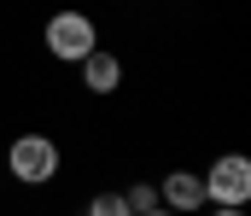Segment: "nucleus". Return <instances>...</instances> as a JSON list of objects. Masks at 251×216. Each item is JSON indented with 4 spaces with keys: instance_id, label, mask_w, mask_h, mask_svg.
<instances>
[{
    "instance_id": "f257e3e1",
    "label": "nucleus",
    "mask_w": 251,
    "mask_h": 216,
    "mask_svg": "<svg viewBox=\"0 0 251 216\" xmlns=\"http://www.w3.org/2000/svg\"><path fill=\"white\" fill-rule=\"evenodd\" d=\"M199 181H204V205H216V211H246V199H251V158L246 152H222Z\"/></svg>"
},
{
    "instance_id": "f03ea898",
    "label": "nucleus",
    "mask_w": 251,
    "mask_h": 216,
    "mask_svg": "<svg viewBox=\"0 0 251 216\" xmlns=\"http://www.w3.org/2000/svg\"><path fill=\"white\" fill-rule=\"evenodd\" d=\"M47 53L64 65H82L88 53H100V29L88 12H53L47 18Z\"/></svg>"
},
{
    "instance_id": "7ed1b4c3",
    "label": "nucleus",
    "mask_w": 251,
    "mask_h": 216,
    "mask_svg": "<svg viewBox=\"0 0 251 216\" xmlns=\"http://www.w3.org/2000/svg\"><path fill=\"white\" fill-rule=\"evenodd\" d=\"M6 169H12L24 187H47V181L59 175V146L47 141V135H18V141L6 146Z\"/></svg>"
},
{
    "instance_id": "20e7f679",
    "label": "nucleus",
    "mask_w": 251,
    "mask_h": 216,
    "mask_svg": "<svg viewBox=\"0 0 251 216\" xmlns=\"http://www.w3.org/2000/svg\"><path fill=\"white\" fill-rule=\"evenodd\" d=\"M158 205L170 216H193L199 205H204V181L193 175V169H170L164 181H158Z\"/></svg>"
},
{
    "instance_id": "39448f33",
    "label": "nucleus",
    "mask_w": 251,
    "mask_h": 216,
    "mask_svg": "<svg viewBox=\"0 0 251 216\" xmlns=\"http://www.w3.org/2000/svg\"><path fill=\"white\" fill-rule=\"evenodd\" d=\"M82 82H88V94H117L123 88V59L117 53H88L82 59Z\"/></svg>"
},
{
    "instance_id": "423d86ee",
    "label": "nucleus",
    "mask_w": 251,
    "mask_h": 216,
    "mask_svg": "<svg viewBox=\"0 0 251 216\" xmlns=\"http://www.w3.org/2000/svg\"><path fill=\"white\" fill-rule=\"evenodd\" d=\"M123 205H128L134 216H140V211H158V187H152V181H140V187H128V193H123Z\"/></svg>"
},
{
    "instance_id": "0eeeda50",
    "label": "nucleus",
    "mask_w": 251,
    "mask_h": 216,
    "mask_svg": "<svg viewBox=\"0 0 251 216\" xmlns=\"http://www.w3.org/2000/svg\"><path fill=\"white\" fill-rule=\"evenodd\" d=\"M88 216H134V211L123 205V193H100V199L88 205Z\"/></svg>"
},
{
    "instance_id": "6e6552de",
    "label": "nucleus",
    "mask_w": 251,
    "mask_h": 216,
    "mask_svg": "<svg viewBox=\"0 0 251 216\" xmlns=\"http://www.w3.org/2000/svg\"><path fill=\"white\" fill-rule=\"evenodd\" d=\"M140 216H170V211H164V205H158V211H140Z\"/></svg>"
},
{
    "instance_id": "1a4fd4ad",
    "label": "nucleus",
    "mask_w": 251,
    "mask_h": 216,
    "mask_svg": "<svg viewBox=\"0 0 251 216\" xmlns=\"http://www.w3.org/2000/svg\"><path fill=\"white\" fill-rule=\"evenodd\" d=\"M210 216H246V211H210Z\"/></svg>"
}]
</instances>
